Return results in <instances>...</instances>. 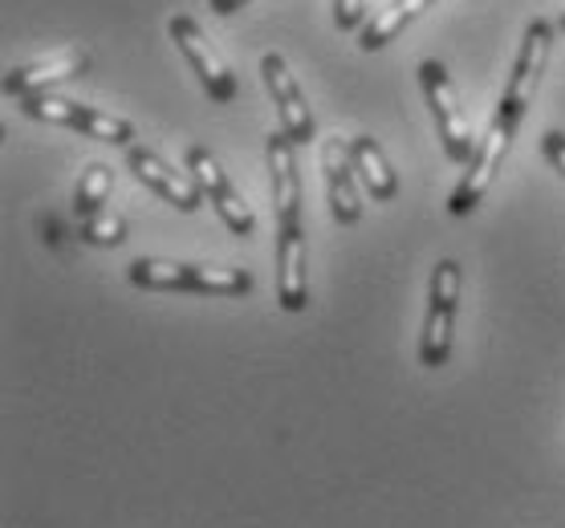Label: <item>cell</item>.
Wrapping results in <instances>:
<instances>
[{
    "label": "cell",
    "mask_w": 565,
    "mask_h": 528,
    "mask_svg": "<svg viewBox=\"0 0 565 528\" xmlns=\"http://www.w3.org/2000/svg\"><path fill=\"white\" fill-rule=\"evenodd\" d=\"M130 284L159 289V293H212V297H241L253 289V277L245 269H220V265H180L163 257H139L127 269Z\"/></svg>",
    "instance_id": "6da1fadb"
},
{
    "label": "cell",
    "mask_w": 565,
    "mask_h": 528,
    "mask_svg": "<svg viewBox=\"0 0 565 528\" xmlns=\"http://www.w3.org/2000/svg\"><path fill=\"white\" fill-rule=\"evenodd\" d=\"M521 118L513 106H497V115H492L489 130H484V139L476 142V155L472 163H468V171H463V180L456 183V192H451L448 207L451 216H468L480 200H484V192L492 187V180H497V171H501L504 155H509V147H513V134L516 127H521Z\"/></svg>",
    "instance_id": "7a4b0ae2"
},
{
    "label": "cell",
    "mask_w": 565,
    "mask_h": 528,
    "mask_svg": "<svg viewBox=\"0 0 565 528\" xmlns=\"http://www.w3.org/2000/svg\"><path fill=\"white\" fill-rule=\"evenodd\" d=\"M456 310H460V265L456 260H439L436 269H431L427 317H424V334H419V362H424L427 370L448 366Z\"/></svg>",
    "instance_id": "3957f363"
},
{
    "label": "cell",
    "mask_w": 565,
    "mask_h": 528,
    "mask_svg": "<svg viewBox=\"0 0 565 528\" xmlns=\"http://www.w3.org/2000/svg\"><path fill=\"white\" fill-rule=\"evenodd\" d=\"M419 82H424V94H427V106H431V115H436V130H439V142H444V151H448L451 163H472L476 155V142H472V127H468V115H463L460 106V94L451 86L448 69L439 62L427 57L419 65Z\"/></svg>",
    "instance_id": "277c9868"
},
{
    "label": "cell",
    "mask_w": 565,
    "mask_h": 528,
    "mask_svg": "<svg viewBox=\"0 0 565 528\" xmlns=\"http://www.w3.org/2000/svg\"><path fill=\"white\" fill-rule=\"evenodd\" d=\"M21 110H25L29 118H38V122L82 130L86 139L115 142V147H130V139H135V127H130L127 118L94 110V106H77V103H70V98H53V94H38V98H29Z\"/></svg>",
    "instance_id": "5b68a950"
},
{
    "label": "cell",
    "mask_w": 565,
    "mask_h": 528,
    "mask_svg": "<svg viewBox=\"0 0 565 528\" xmlns=\"http://www.w3.org/2000/svg\"><path fill=\"white\" fill-rule=\"evenodd\" d=\"M168 33H171V41L180 45L183 57L192 62L195 78H200V86H204L207 98L220 103V106H228L232 98H236V74H232L228 62L220 57V50L212 45V37L200 29V21H192V17H171Z\"/></svg>",
    "instance_id": "8992f818"
},
{
    "label": "cell",
    "mask_w": 565,
    "mask_h": 528,
    "mask_svg": "<svg viewBox=\"0 0 565 528\" xmlns=\"http://www.w3.org/2000/svg\"><path fill=\"white\" fill-rule=\"evenodd\" d=\"M188 171H192L195 187L204 192V200L216 207V216L228 224L236 236H253L257 216L245 204V195L236 192V183L228 180V171L220 168V159L207 147H188Z\"/></svg>",
    "instance_id": "52a82bcc"
},
{
    "label": "cell",
    "mask_w": 565,
    "mask_h": 528,
    "mask_svg": "<svg viewBox=\"0 0 565 528\" xmlns=\"http://www.w3.org/2000/svg\"><path fill=\"white\" fill-rule=\"evenodd\" d=\"M90 69V53L86 50H57L50 57H41V62H29V65H17L4 74V94L9 98H38V94H50L53 86H62V82H74L82 78Z\"/></svg>",
    "instance_id": "ba28073f"
},
{
    "label": "cell",
    "mask_w": 565,
    "mask_h": 528,
    "mask_svg": "<svg viewBox=\"0 0 565 528\" xmlns=\"http://www.w3.org/2000/svg\"><path fill=\"white\" fill-rule=\"evenodd\" d=\"M269 155V192L273 212H277V233H294L301 228V183H297V142L277 130L265 142Z\"/></svg>",
    "instance_id": "9c48e42d"
},
{
    "label": "cell",
    "mask_w": 565,
    "mask_h": 528,
    "mask_svg": "<svg viewBox=\"0 0 565 528\" xmlns=\"http://www.w3.org/2000/svg\"><path fill=\"white\" fill-rule=\"evenodd\" d=\"M260 74H265V86H269V98L281 115V130L301 147V142H313V115H309V103L297 78L289 74L281 53H265L260 57Z\"/></svg>",
    "instance_id": "30bf717a"
},
{
    "label": "cell",
    "mask_w": 565,
    "mask_h": 528,
    "mask_svg": "<svg viewBox=\"0 0 565 528\" xmlns=\"http://www.w3.org/2000/svg\"><path fill=\"white\" fill-rule=\"evenodd\" d=\"M550 45H553L550 21H529L525 45H521V57H516V65H513V78H509V86H504V94H501V103L513 106L516 115H525L529 106H533V94H537L545 62H550Z\"/></svg>",
    "instance_id": "8fae6325"
},
{
    "label": "cell",
    "mask_w": 565,
    "mask_h": 528,
    "mask_svg": "<svg viewBox=\"0 0 565 528\" xmlns=\"http://www.w3.org/2000/svg\"><path fill=\"white\" fill-rule=\"evenodd\" d=\"M321 175H326V200H330V216L338 224H359L362 200L354 187V163L342 139L321 142Z\"/></svg>",
    "instance_id": "7c38bea8"
},
{
    "label": "cell",
    "mask_w": 565,
    "mask_h": 528,
    "mask_svg": "<svg viewBox=\"0 0 565 528\" xmlns=\"http://www.w3.org/2000/svg\"><path fill=\"white\" fill-rule=\"evenodd\" d=\"M127 163L135 171V180L147 183L151 192H159L168 204H175L180 212H195V207L204 204V192L195 187V180L180 175V171H171L163 159L147 151V147H127Z\"/></svg>",
    "instance_id": "4fadbf2b"
},
{
    "label": "cell",
    "mask_w": 565,
    "mask_h": 528,
    "mask_svg": "<svg viewBox=\"0 0 565 528\" xmlns=\"http://www.w3.org/2000/svg\"><path fill=\"white\" fill-rule=\"evenodd\" d=\"M277 301L289 313H301L309 305V252L301 228L277 233Z\"/></svg>",
    "instance_id": "5bb4252c"
},
{
    "label": "cell",
    "mask_w": 565,
    "mask_h": 528,
    "mask_svg": "<svg viewBox=\"0 0 565 528\" xmlns=\"http://www.w3.org/2000/svg\"><path fill=\"white\" fill-rule=\"evenodd\" d=\"M350 151V163H354V175L362 180V187L371 192L374 204H386V200H395L398 192V175L391 171V163H386L383 147L374 139H366V134H359V139L347 142Z\"/></svg>",
    "instance_id": "9a60e30c"
},
{
    "label": "cell",
    "mask_w": 565,
    "mask_h": 528,
    "mask_svg": "<svg viewBox=\"0 0 565 528\" xmlns=\"http://www.w3.org/2000/svg\"><path fill=\"white\" fill-rule=\"evenodd\" d=\"M436 0H391L386 9H379V13L362 25V37H359V45L366 53H374V50H383L386 41H395L403 29L412 25L415 17L424 13V9H431Z\"/></svg>",
    "instance_id": "2e32d148"
},
{
    "label": "cell",
    "mask_w": 565,
    "mask_h": 528,
    "mask_svg": "<svg viewBox=\"0 0 565 528\" xmlns=\"http://www.w3.org/2000/svg\"><path fill=\"white\" fill-rule=\"evenodd\" d=\"M110 187H115L110 168L94 163V168L82 171V180H77V187H74V212L77 216L86 219V216H94V212H103V204L110 200Z\"/></svg>",
    "instance_id": "e0dca14e"
},
{
    "label": "cell",
    "mask_w": 565,
    "mask_h": 528,
    "mask_svg": "<svg viewBox=\"0 0 565 528\" xmlns=\"http://www.w3.org/2000/svg\"><path fill=\"white\" fill-rule=\"evenodd\" d=\"M77 236H82L86 245L115 248L127 240V219L118 216V212H110V207H103V212H94V216H86L77 224Z\"/></svg>",
    "instance_id": "ac0fdd59"
},
{
    "label": "cell",
    "mask_w": 565,
    "mask_h": 528,
    "mask_svg": "<svg viewBox=\"0 0 565 528\" xmlns=\"http://www.w3.org/2000/svg\"><path fill=\"white\" fill-rule=\"evenodd\" d=\"M362 17H366V0H334V21L342 33L362 25Z\"/></svg>",
    "instance_id": "d6986e66"
},
{
    "label": "cell",
    "mask_w": 565,
    "mask_h": 528,
    "mask_svg": "<svg viewBox=\"0 0 565 528\" xmlns=\"http://www.w3.org/2000/svg\"><path fill=\"white\" fill-rule=\"evenodd\" d=\"M541 151H545V159L565 175V134L562 130H545V134H541Z\"/></svg>",
    "instance_id": "ffe728a7"
},
{
    "label": "cell",
    "mask_w": 565,
    "mask_h": 528,
    "mask_svg": "<svg viewBox=\"0 0 565 528\" xmlns=\"http://www.w3.org/2000/svg\"><path fill=\"white\" fill-rule=\"evenodd\" d=\"M248 0H207V9H212V13H220V17H232L236 13V9H245Z\"/></svg>",
    "instance_id": "44dd1931"
},
{
    "label": "cell",
    "mask_w": 565,
    "mask_h": 528,
    "mask_svg": "<svg viewBox=\"0 0 565 528\" xmlns=\"http://www.w3.org/2000/svg\"><path fill=\"white\" fill-rule=\"evenodd\" d=\"M557 29H562V33H565V13H562V21H557Z\"/></svg>",
    "instance_id": "7402d4cb"
}]
</instances>
